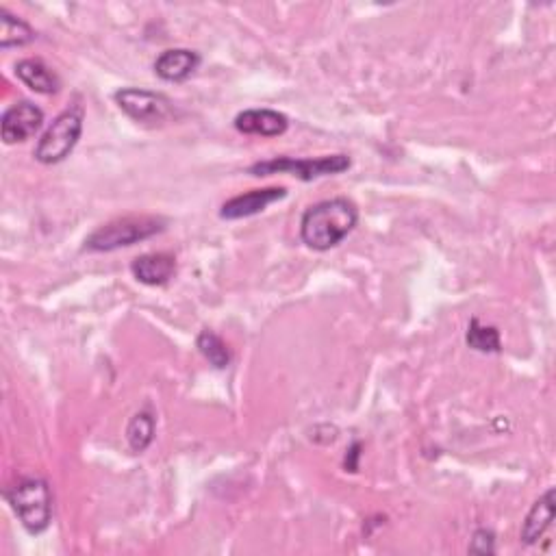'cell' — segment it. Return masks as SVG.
Instances as JSON below:
<instances>
[{
    "mask_svg": "<svg viewBox=\"0 0 556 556\" xmlns=\"http://www.w3.org/2000/svg\"><path fill=\"white\" fill-rule=\"evenodd\" d=\"M359 222V209L348 198L322 200L311 205L300 220V237L309 248L326 252L339 246L355 231Z\"/></svg>",
    "mask_w": 556,
    "mask_h": 556,
    "instance_id": "cell-1",
    "label": "cell"
},
{
    "mask_svg": "<svg viewBox=\"0 0 556 556\" xmlns=\"http://www.w3.org/2000/svg\"><path fill=\"white\" fill-rule=\"evenodd\" d=\"M5 498L31 535H40L53 520V494L44 478H20L5 491Z\"/></svg>",
    "mask_w": 556,
    "mask_h": 556,
    "instance_id": "cell-2",
    "label": "cell"
},
{
    "mask_svg": "<svg viewBox=\"0 0 556 556\" xmlns=\"http://www.w3.org/2000/svg\"><path fill=\"white\" fill-rule=\"evenodd\" d=\"M166 229V222L155 216H126L111 220L96 229L85 239V250L92 252H111L118 248H129L139 242L159 235Z\"/></svg>",
    "mask_w": 556,
    "mask_h": 556,
    "instance_id": "cell-3",
    "label": "cell"
},
{
    "mask_svg": "<svg viewBox=\"0 0 556 556\" xmlns=\"http://www.w3.org/2000/svg\"><path fill=\"white\" fill-rule=\"evenodd\" d=\"M83 133V111L68 109L59 113L53 120V124L48 126L46 133L40 137V142L35 146V159L44 163V166H55L61 163L74 150V146L79 144Z\"/></svg>",
    "mask_w": 556,
    "mask_h": 556,
    "instance_id": "cell-4",
    "label": "cell"
},
{
    "mask_svg": "<svg viewBox=\"0 0 556 556\" xmlns=\"http://www.w3.org/2000/svg\"><path fill=\"white\" fill-rule=\"evenodd\" d=\"M352 166L348 155H328L318 159H294V157H278L270 161H259L250 166L252 176H270V174H292L300 181L322 179V176H333L346 172Z\"/></svg>",
    "mask_w": 556,
    "mask_h": 556,
    "instance_id": "cell-5",
    "label": "cell"
},
{
    "mask_svg": "<svg viewBox=\"0 0 556 556\" xmlns=\"http://www.w3.org/2000/svg\"><path fill=\"white\" fill-rule=\"evenodd\" d=\"M118 107L139 124H163L174 118V103L159 92L139 90V87H124L116 92Z\"/></svg>",
    "mask_w": 556,
    "mask_h": 556,
    "instance_id": "cell-6",
    "label": "cell"
},
{
    "mask_svg": "<svg viewBox=\"0 0 556 556\" xmlns=\"http://www.w3.org/2000/svg\"><path fill=\"white\" fill-rule=\"evenodd\" d=\"M44 124V111L29 103V100H20V103L11 105L0 120V133H3L5 144H22L31 139Z\"/></svg>",
    "mask_w": 556,
    "mask_h": 556,
    "instance_id": "cell-7",
    "label": "cell"
},
{
    "mask_svg": "<svg viewBox=\"0 0 556 556\" xmlns=\"http://www.w3.org/2000/svg\"><path fill=\"white\" fill-rule=\"evenodd\" d=\"M287 196L285 187H265V189H252V192L239 194L231 200H226L220 209L222 220H242L252 218L257 213L265 211L274 202L283 200Z\"/></svg>",
    "mask_w": 556,
    "mask_h": 556,
    "instance_id": "cell-8",
    "label": "cell"
},
{
    "mask_svg": "<svg viewBox=\"0 0 556 556\" xmlns=\"http://www.w3.org/2000/svg\"><path fill=\"white\" fill-rule=\"evenodd\" d=\"M200 66V55L196 50L187 48H170L155 61V74L159 79L168 83H183L187 81Z\"/></svg>",
    "mask_w": 556,
    "mask_h": 556,
    "instance_id": "cell-9",
    "label": "cell"
},
{
    "mask_svg": "<svg viewBox=\"0 0 556 556\" xmlns=\"http://www.w3.org/2000/svg\"><path fill=\"white\" fill-rule=\"evenodd\" d=\"M289 120L285 113H278L274 109H246L237 113L235 129L244 135H261V137H276L287 131Z\"/></svg>",
    "mask_w": 556,
    "mask_h": 556,
    "instance_id": "cell-10",
    "label": "cell"
},
{
    "mask_svg": "<svg viewBox=\"0 0 556 556\" xmlns=\"http://www.w3.org/2000/svg\"><path fill=\"white\" fill-rule=\"evenodd\" d=\"M131 272L139 283L159 287L166 285L176 272V259L170 252H148L131 263Z\"/></svg>",
    "mask_w": 556,
    "mask_h": 556,
    "instance_id": "cell-11",
    "label": "cell"
},
{
    "mask_svg": "<svg viewBox=\"0 0 556 556\" xmlns=\"http://www.w3.org/2000/svg\"><path fill=\"white\" fill-rule=\"evenodd\" d=\"M554 511H556V494L550 487L546 494L533 504V509L528 511L526 520L522 524V543L533 546V543H537L543 535H546V530L554 522Z\"/></svg>",
    "mask_w": 556,
    "mask_h": 556,
    "instance_id": "cell-12",
    "label": "cell"
},
{
    "mask_svg": "<svg viewBox=\"0 0 556 556\" xmlns=\"http://www.w3.org/2000/svg\"><path fill=\"white\" fill-rule=\"evenodd\" d=\"M16 77L35 94H57L61 79L42 59H22L16 66Z\"/></svg>",
    "mask_w": 556,
    "mask_h": 556,
    "instance_id": "cell-13",
    "label": "cell"
},
{
    "mask_svg": "<svg viewBox=\"0 0 556 556\" xmlns=\"http://www.w3.org/2000/svg\"><path fill=\"white\" fill-rule=\"evenodd\" d=\"M35 40V31L27 22L0 9V48H20Z\"/></svg>",
    "mask_w": 556,
    "mask_h": 556,
    "instance_id": "cell-14",
    "label": "cell"
},
{
    "mask_svg": "<svg viewBox=\"0 0 556 556\" xmlns=\"http://www.w3.org/2000/svg\"><path fill=\"white\" fill-rule=\"evenodd\" d=\"M155 428H157V420L148 409L139 411L131 417L129 426H126V441H129V446L135 454L146 452L148 446L153 444Z\"/></svg>",
    "mask_w": 556,
    "mask_h": 556,
    "instance_id": "cell-15",
    "label": "cell"
},
{
    "mask_svg": "<svg viewBox=\"0 0 556 556\" xmlns=\"http://www.w3.org/2000/svg\"><path fill=\"white\" fill-rule=\"evenodd\" d=\"M196 346L202 352V357H205L213 365V368L226 370L231 365L229 346H226L224 339L213 331H202L196 339Z\"/></svg>",
    "mask_w": 556,
    "mask_h": 556,
    "instance_id": "cell-16",
    "label": "cell"
},
{
    "mask_svg": "<svg viewBox=\"0 0 556 556\" xmlns=\"http://www.w3.org/2000/svg\"><path fill=\"white\" fill-rule=\"evenodd\" d=\"M465 341H467V346L476 352H500V348H502L498 328L480 324V320H476V318L470 322V328H467Z\"/></svg>",
    "mask_w": 556,
    "mask_h": 556,
    "instance_id": "cell-17",
    "label": "cell"
},
{
    "mask_svg": "<svg viewBox=\"0 0 556 556\" xmlns=\"http://www.w3.org/2000/svg\"><path fill=\"white\" fill-rule=\"evenodd\" d=\"M470 552L474 554H494L496 552V537L491 530L480 528L474 533V539L470 543Z\"/></svg>",
    "mask_w": 556,
    "mask_h": 556,
    "instance_id": "cell-18",
    "label": "cell"
}]
</instances>
